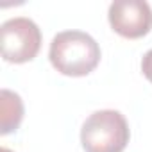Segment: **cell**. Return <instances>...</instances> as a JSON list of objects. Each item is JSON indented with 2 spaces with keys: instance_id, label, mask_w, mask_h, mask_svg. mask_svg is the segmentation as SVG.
I'll use <instances>...</instances> for the list:
<instances>
[{
  "instance_id": "2",
  "label": "cell",
  "mask_w": 152,
  "mask_h": 152,
  "mask_svg": "<svg viewBox=\"0 0 152 152\" xmlns=\"http://www.w3.org/2000/svg\"><path fill=\"white\" fill-rule=\"evenodd\" d=\"M129 138V124L116 109H100L91 113L81 129L84 152H124Z\"/></svg>"
},
{
  "instance_id": "6",
  "label": "cell",
  "mask_w": 152,
  "mask_h": 152,
  "mask_svg": "<svg viewBox=\"0 0 152 152\" xmlns=\"http://www.w3.org/2000/svg\"><path fill=\"white\" fill-rule=\"evenodd\" d=\"M141 72L143 75L152 83V48L145 52V56L141 57Z\"/></svg>"
},
{
  "instance_id": "1",
  "label": "cell",
  "mask_w": 152,
  "mask_h": 152,
  "mask_svg": "<svg viewBox=\"0 0 152 152\" xmlns=\"http://www.w3.org/2000/svg\"><path fill=\"white\" fill-rule=\"evenodd\" d=\"M100 47L93 36L83 31H63L52 38L48 59L52 66L68 77H84L100 63Z\"/></svg>"
},
{
  "instance_id": "3",
  "label": "cell",
  "mask_w": 152,
  "mask_h": 152,
  "mask_svg": "<svg viewBox=\"0 0 152 152\" xmlns=\"http://www.w3.org/2000/svg\"><path fill=\"white\" fill-rule=\"evenodd\" d=\"M41 31L38 23L27 16L9 18L0 27L2 57L7 63L22 64L32 61L41 48Z\"/></svg>"
},
{
  "instance_id": "5",
  "label": "cell",
  "mask_w": 152,
  "mask_h": 152,
  "mask_svg": "<svg viewBox=\"0 0 152 152\" xmlns=\"http://www.w3.org/2000/svg\"><path fill=\"white\" fill-rule=\"evenodd\" d=\"M23 100L18 93L4 88L0 91V134L6 136L16 131L23 120Z\"/></svg>"
},
{
  "instance_id": "7",
  "label": "cell",
  "mask_w": 152,
  "mask_h": 152,
  "mask_svg": "<svg viewBox=\"0 0 152 152\" xmlns=\"http://www.w3.org/2000/svg\"><path fill=\"white\" fill-rule=\"evenodd\" d=\"M0 152H13V150H9V148H6V147H4L2 150H0Z\"/></svg>"
},
{
  "instance_id": "4",
  "label": "cell",
  "mask_w": 152,
  "mask_h": 152,
  "mask_svg": "<svg viewBox=\"0 0 152 152\" xmlns=\"http://www.w3.org/2000/svg\"><path fill=\"white\" fill-rule=\"evenodd\" d=\"M109 25L127 39H138L152 29V9L145 0H115L107 11Z\"/></svg>"
}]
</instances>
